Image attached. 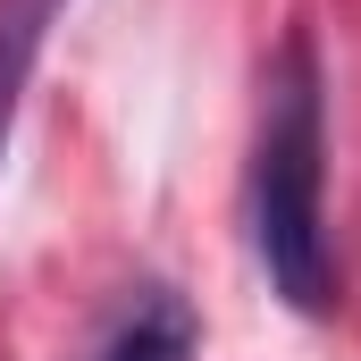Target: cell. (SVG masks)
<instances>
[{"label": "cell", "mask_w": 361, "mask_h": 361, "mask_svg": "<svg viewBox=\"0 0 361 361\" xmlns=\"http://www.w3.org/2000/svg\"><path fill=\"white\" fill-rule=\"evenodd\" d=\"M269 101L252 135V252L269 294L302 319L336 311V244H328V92L311 34H286L269 59Z\"/></svg>", "instance_id": "6da1fadb"}, {"label": "cell", "mask_w": 361, "mask_h": 361, "mask_svg": "<svg viewBox=\"0 0 361 361\" xmlns=\"http://www.w3.org/2000/svg\"><path fill=\"white\" fill-rule=\"evenodd\" d=\"M92 361H193V311H185L177 294H143V302L101 336Z\"/></svg>", "instance_id": "7a4b0ae2"}, {"label": "cell", "mask_w": 361, "mask_h": 361, "mask_svg": "<svg viewBox=\"0 0 361 361\" xmlns=\"http://www.w3.org/2000/svg\"><path fill=\"white\" fill-rule=\"evenodd\" d=\"M59 8H68V0H0V152H8L17 92H25V76H34V59H42Z\"/></svg>", "instance_id": "3957f363"}]
</instances>
